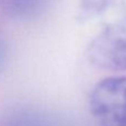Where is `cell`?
I'll use <instances>...</instances> for the list:
<instances>
[{
	"mask_svg": "<svg viewBox=\"0 0 126 126\" xmlns=\"http://www.w3.org/2000/svg\"><path fill=\"white\" fill-rule=\"evenodd\" d=\"M87 55L94 66L105 70H126V9L88 46Z\"/></svg>",
	"mask_w": 126,
	"mask_h": 126,
	"instance_id": "1",
	"label": "cell"
},
{
	"mask_svg": "<svg viewBox=\"0 0 126 126\" xmlns=\"http://www.w3.org/2000/svg\"><path fill=\"white\" fill-rule=\"evenodd\" d=\"M89 108L100 126H126V76L99 81L91 94Z\"/></svg>",
	"mask_w": 126,
	"mask_h": 126,
	"instance_id": "2",
	"label": "cell"
},
{
	"mask_svg": "<svg viewBox=\"0 0 126 126\" xmlns=\"http://www.w3.org/2000/svg\"><path fill=\"white\" fill-rule=\"evenodd\" d=\"M50 2L51 0H1V7L11 18L27 20L43 14Z\"/></svg>",
	"mask_w": 126,
	"mask_h": 126,
	"instance_id": "3",
	"label": "cell"
},
{
	"mask_svg": "<svg viewBox=\"0 0 126 126\" xmlns=\"http://www.w3.org/2000/svg\"><path fill=\"white\" fill-rule=\"evenodd\" d=\"M8 58V47L2 38H0V70H2Z\"/></svg>",
	"mask_w": 126,
	"mask_h": 126,
	"instance_id": "4",
	"label": "cell"
}]
</instances>
